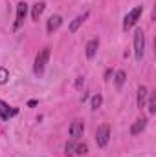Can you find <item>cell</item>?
<instances>
[{
	"label": "cell",
	"mask_w": 156,
	"mask_h": 157,
	"mask_svg": "<svg viewBox=\"0 0 156 157\" xmlns=\"http://www.w3.org/2000/svg\"><path fill=\"white\" fill-rule=\"evenodd\" d=\"M48 60H50V48L44 46L42 49H39V53L35 57V64H33V73L37 77H42L44 75V70H46Z\"/></svg>",
	"instance_id": "6da1fadb"
},
{
	"label": "cell",
	"mask_w": 156,
	"mask_h": 157,
	"mask_svg": "<svg viewBox=\"0 0 156 157\" xmlns=\"http://www.w3.org/2000/svg\"><path fill=\"white\" fill-rule=\"evenodd\" d=\"M142 13H143V6H136V7H132L127 15H125V18H123V31H127V29H130V28H134L136 24H138V20H140V17H142Z\"/></svg>",
	"instance_id": "7a4b0ae2"
},
{
	"label": "cell",
	"mask_w": 156,
	"mask_h": 157,
	"mask_svg": "<svg viewBox=\"0 0 156 157\" xmlns=\"http://www.w3.org/2000/svg\"><path fill=\"white\" fill-rule=\"evenodd\" d=\"M143 55H145V33L142 28H138L134 31V57L140 62L143 59Z\"/></svg>",
	"instance_id": "3957f363"
},
{
	"label": "cell",
	"mask_w": 156,
	"mask_h": 157,
	"mask_svg": "<svg viewBox=\"0 0 156 157\" xmlns=\"http://www.w3.org/2000/svg\"><path fill=\"white\" fill-rule=\"evenodd\" d=\"M110 141V126L109 124H101L97 130H96V143L99 148H105Z\"/></svg>",
	"instance_id": "277c9868"
},
{
	"label": "cell",
	"mask_w": 156,
	"mask_h": 157,
	"mask_svg": "<svg viewBox=\"0 0 156 157\" xmlns=\"http://www.w3.org/2000/svg\"><path fill=\"white\" fill-rule=\"evenodd\" d=\"M26 15H28V4L26 2H18L17 4V17H15V24H13V29H20L24 20H26Z\"/></svg>",
	"instance_id": "5b68a950"
},
{
	"label": "cell",
	"mask_w": 156,
	"mask_h": 157,
	"mask_svg": "<svg viewBox=\"0 0 156 157\" xmlns=\"http://www.w3.org/2000/svg\"><path fill=\"white\" fill-rule=\"evenodd\" d=\"M68 133H70V137L74 139V141H77L79 137H83V133H84V124H83V121H74L72 124H70V128H68Z\"/></svg>",
	"instance_id": "8992f818"
},
{
	"label": "cell",
	"mask_w": 156,
	"mask_h": 157,
	"mask_svg": "<svg viewBox=\"0 0 156 157\" xmlns=\"http://www.w3.org/2000/svg\"><path fill=\"white\" fill-rule=\"evenodd\" d=\"M17 113H18L17 108H11L7 102L0 101V119H2V121H9L11 117H15Z\"/></svg>",
	"instance_id": "52a82bcc"
},
{
	"label": "cell",
	"mask_w": 156,
	"mask_h": 157,
	"mask_svg": "<svg viewBox=\"0 0 156 157\" xmlns=\"http://www.w3.org/2000/svg\"><path fill=\"white\" fill-rule=\"evenodd\" d=\"M61 24H63V17H61V15H51V17L48 18V22H46V31H48V35H51L53 31H57V29L61 28Z\"/></svg>",
	"instance_id": "ba28073f"
},
{
	"label": "cell",
	"mask_w": 156,
	"mask_h": 157,
	"mask_svg": "<svg viewBox=\"0 0 156 157\" xmlns=\"http://www.w3.org/2000/svg\"><path fill=\"white\" fill-rule=\"evenodd\" d=\"M147 117H138L134 122H132V126H130V135H138V133H142L145 128H147Z\"/></svg>",
	"instance_id": "9c48e42d"
},
{
	"label": "cell",
	"mask_w": 156,
	"mask_h": 157,
	"mask_svg": "<svg viewBox=\"0 0 156 157\" xmlns=\"http://www.w3.org/2000/svg\"><path fill=\"white\" fill-rule=\"evenodd\" d=\"M147 97H149V90H147V86H140L138 88V95H136V106L142 110V108H145V104H147Z\"/></svg>",
	"instance_id": "30bf717a"
},
{
	"label": "cell",
	"mask_w": 156,
	"mask_h": 157,
	"mask_svg": "<svg viewBox=\"0 0 156 157\" xmlns=\"http://www.w3.org/2000/svg\"><path fill=\"white\" fill-rule=\"evenodd\" d=\"M88 15H90L88 11H84L83 15H77V17H76V18H74L72 22H70V26H68V31H70V33H76L79 28L83 26V22H84V20L88 18Z\"/></svg>",
	"instance_id": "8fae6325"
},
{
	"label": "cell",
	"mask_w": 156,
	"mask_h": 157,
	"mask_svg": "<svg viewBox=\"0 0 156 157\" xmlns=\"http://www.w3.org/2000/svg\"><path fill=\"white\" fill-rule=\"evenodd\" d=\"M97 48H99V39H92L88 44H86V48H84L86 59H94L96 53H97Z\"/></svg>",
	"instance_id": "7c38bea8"
},
{
	"label": "cell",
	"mask_w": 156,
	"mask_h": 157,
	"mask_svg": "<svg viewBox=\"0 0 156 157\" xmlns=\"http://www.w3.org/2000/svg\"><path fill=\"white\" fill-rule=\"evenodd\" d=\"M44 7H46L44 2H37V4H33V7H31V18H33V20H39L40 15L44 13Z\"/></svg>",
	"instance_id": "4fadbf2b"
},
{
	"label": "cell",
	"mask_w": 156,
	"mask_h": 157,
	"mask_svg": "<svg viewBox=\"0 0 156 157\" xmlns=\"http://www.w3.org/2000/svg\"><path fill=\"white\" fill-rule=\"evenodd\" d=\"M147 110H149L151 115L156 113V91H151L149 97H147Z\"/></svg>",
	"instance_id": "5bb4252c"
},
{
	"label": "cell",
	"mask_w": 156,
	"mask_h": 157,
	"mask_svg": "<svg viewBox=\"0 0 156 157\" xmlns=\"http://www.w3.org/2000/svg\"><path fill=\"white\" fill-rule=\"evenodd\" d=\"M125 80H127V73H125L123 70L116 71V77H114V84H116V88H117V90H121V88H123Z\"/></svg>",
	"instance_id": "9a60e30c"
},
{
	"label": "cell",
	"mask_w": 156,
	"mask_h": 157,
	"mask_svg": "<svg viewBox=\"0 0 156 157\" xmlns=\"http://www.w3.org/2000/svg\"><path fill=\"white\" fill-rule=\"evenodd\" d=\"M101 104H103V95L101 93H96L94 97H92V102H90V108L96 112L97 108H101Z\"/></svg>",
	"instance_id": "2e32d148"
},
{
	"label": "cell",
	"mask_w": 156,
	"mask_h": 157,
	"mask_svg": "<svg viewBox=\"0 0 156 157\" xmlns=\"http://www.w3.org/2000/svg\"><path fill=\"white\" fill-rule=\"evenodd\" d=\"M7 80H9V71H7V68L0 66V84H6Z\"/></svg>",
	"instance_id": "e0dca14e"
},
{
	"label": "cell",
	"mask_w": 156,
	"mask_h": 157,
	"mask_svg": "<svg viewBox=\"0 0 156 157\" xmlns=\"http://www.w3.org/2000/svg\"><path fill=\"white\" fill-rule=\"evenodd\" d=\"M64 150H66V155H74L76 154V143H74V139L64 144Z\"/></svg>",
	"instance_id": "ac0fdd59"
},
{
	"label": "cell",
	"mask_w": 156,
	"mask_h": 157,
	"mask_svg": "<svg viewBox=\"0 0 156 157\" xmlns=\"http://www.w3.org/2000/svg\"><path fill=\"white\" fill-rule=\"evenodd\" d=\"M76 154L77 155H84V154H88V146L83 143V144H76Z\"/></svg>",
	"instance_id": "d6986e66"
},
{
	"label": "cell",
	"mask_w": 156,
	"mask_h": 157,
	"mask_svg": "<svg viewBox=\"0 0 156 157\" xmlns=\"http://www.w3.org/2000/svg\"><path fill=\"white\" fill-rule=\"evenodd\" d=\"M83 82H84V78L77 77V80H76V86H77V88H81V86H83Z\"/></svg>",
	"instance_id": "ffe728a7"
},
{
	"label": "cell",
	"mask_w": 156,
	"mask_h": 157,
	"mask_svg": "<svg viewBox=\"0 0 156 157\" xmlns=\"http://www.w3.org/2000/svg\"><path fill=\"white\" fill-rule=\"evenodd\" d=\"M37 104H39L37 101H30V102H28V106H30V108H33V106H37Z\"/></svg>",
	"instance_id": "44dd1931"
}]
</instances>
